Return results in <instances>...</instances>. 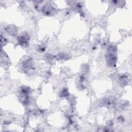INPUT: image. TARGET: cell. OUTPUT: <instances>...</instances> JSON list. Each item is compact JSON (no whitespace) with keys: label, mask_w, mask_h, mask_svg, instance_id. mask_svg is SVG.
Segmentation results:
<instances>
[{"label":"cell","mask_w":132,"mask_h":132,"mask_svg":"<svg viewBox=\"0 0 132 132\" xmlns=\"http://www.w3.org/2000/svg\"><path fill=\"white\" fill-rule=\"evenodd\" d=\"M29 39V37L27 35H23L20 37H19V41L20 43V44L23 45H25Z\"/></svg>","instance_id":"7a4b0ae2"},{"label":"cell","mask_w":132,"mask_h":132,"mask_svg":"<svg viewBox=\"0 0 132 132\" xmlns=\"http://www.w3.org/2000/svg\"><path fill=\"white\" fill-rule=\"evenodd\" d=\"M116 47L114 46H110L108 50V53L107 56V61L110 66L115 64L116 62Z\"/></svg>","instance_id":"6da1fadb"}]
</instances>
